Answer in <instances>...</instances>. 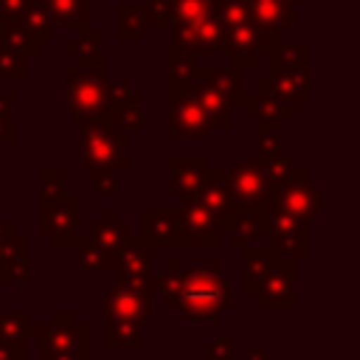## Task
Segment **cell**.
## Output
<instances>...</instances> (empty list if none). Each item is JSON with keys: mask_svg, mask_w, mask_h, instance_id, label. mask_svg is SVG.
Listing matches in <instances>:
<instances>
[{"mask_svg": "<svg viewBox=\"0 0 360 360\" xmlns=\"http://www.w3.org/2000/svg\"><path fill=\"white\" fill-rule=\"evenodd\" d=\"M160 298L186 323H219L233 309L231 276L228 270L219 273L217 259H202L191 270H180L177 281Z\"/></svg>", "mask_w": 360, "mask_h": 360, "instance_id": "6da1fadb", "label": "cell"}, {"mask_svg": "<svg viewBox=\"0 0 360 360\" xmlns=\"http://www.w3.org/2000/svg\"><path fill=\"white\" fill-rule=\"evenodd\" d=\"M42 360H93V329L76 309H53L48 321L34 323Z\"/></svg>", "mask_w": 360, "mask_h": 360, "instance_id": "7a4b0ae2", "label": "cell"}, {"mask_svg": "<svg viewBox=\"0 0 360 360\" xmlns=\"http://www.w3.org/2000/svg\"><path fill=\"white\" fill-rule=\"evenodd\" d=\"M79 132H76V149L82 158V166L87 172L93 169H112V172H127L129 158H127V143L129 135L107 118H76Z\"/></svg>", "mask_w": 360, "mask_h": 360, "instance_id": "3957f363", "label": "cell"}, {"mask_svg": "<svg viewBox=\"0 0 360 360\" xmlns=\"http://www.w3.org/2000/svg\"><path fill=\"white\" fill-rule=\"evenodd\" d=\"M107 76L104 68H65V110L73 118H107L110 121V101H107Z\"/></svg>", "mask_w": 360, "mask_h": 360, "instance_id": "277c9868", "label": "cell"}, {"mask_svg": "<svg viewBox=\"0 0 360 360\" xmlns=\"http://www.w3.org/2000/svg\"><path fill=\"white\" fill-rule=\"evenodd\" d=\"M169 143H180V141H205L211 132H217V124L211 118V112L202 107V101L194 96V90L186 93H169Z\"/></svg>", "mask_w": 360, "mask_h": 360, "instance_id": "5b68a950", "label": "cell"}, {"mask_svg": "<svg viewBox=\"0 0 360 360\" xmlns=\"http://www.w3.org/2000/svg\"><path fill=\"white\" fill-rule=\"evenodd\" d=\"M225 180L231 188V200L236 208H248V211H264L270 202V180L267 172L262 166L259 158H239L233 163H228Z\"/></svg>", "mask_w": 360, "mask_h": 360, "instance_id": "8992f818", "label": "cell"}, {"mask_svg": "<svg viewBox=\"0 0 360 360\" xmlns=\"http://www.w3.org/2000/svg\"><path fill=\"white\" fill-rule=\"evenodd\" d=\"M270 202L278 205L281 211L309 222V225L321 214V191H318V186L307 169H292L290 177L273 183L270 186Z\"/></svg>", "mask_w": 360, "mask_h": 360, "instance_id": "52a82bcc", "label": "cell"}, {"mask_svg": "<svg viewBox=\"0 0 360 360\" xmlns=\"http://www.w3.org/2000/svg\"><path fill=\"white\" fill-rule=\"evenodd\" d=\"M239 107H242V115H245L248 121H253L259 132H264V129L281 132L284 124L298 115V107L290 104V101H284V98L276 93V87L270 84V79H259L256 87L242 96Z\"/></svg>", "mask_w": 360, "mask_h": 360, "instance_id": "ba28073f", "label": "cell"}, {"mask_svg": "<svg viewBox=\"0 0 360 360\" xmlns=\"http://www.w3.org/2000/svg\"><path fill=\"white\" fill-rule=\"evenodd\" d=\"M264 236H270V245L295 262H304L309 256V222L281 211L278 205L267 202L264 208Z\"/></svg>", "mask_w": 360, "mask_h": 360, "instance_id": "9c48e42d", "label": "cell"}, {"mask_svg": "<svg viewBox=\"0 0 360 360\" xmlns=\"http://www.w3.org/2000/svg\"><path fill=\"white\" fill-rule=\"evenodd\" d=\"M253 301H256V307L262 312H292L295 304H298V270H295V259L278 256V262L273 264V270L262 281V287L253 295Z\"/></svg>", "mask_w": 360, "mask_h": 360, "instance_id": "30bf717a", "label": "cell"}, {"mask_svg": "<svg viewBox=\"0 0 360 360\" xmlns=\"http://www.w3.org/2000/svg\"><path fill=\"white\" fill-rule=\"evenodd\" d=\"M39 231L56 248H73L79 236V197L65 191L51 202H39Z\"/></svg>", "mask_w": 360, "mask_h": 360, "instance_id": "8fae6325", "label": "cell"}, {"mask_svg": "<svg viewBox=\"0 0 360 360\" xmlns=\"http://www.w3.org/2000/svg\"><path fill=\"white\" fill-rule=\"evenodd\" d=\"M172 39L188 53H225V31L214 14L172 22Z\"/></svg>", "mask_w": 360, "mask_h": 360, "instance_id": "7c38bea8", "label": "cell"}, {"mask_svg": "<svg viewBox=\"0 0 360 360\" xmlns=\"http://www.w3.org/2000/svg\"><path fill=\"white\" fill-rule=\"evenodd\" d=\"M152 298H155V292L141 290V287L112 276V284L107 287L101 307H104V312H112V315H121V318H129V321H138L141 326H146L152 321Z\"/></svg>", "mask_w": 360, "mask_h": 360, "instance_id": "4fadbf2b", "label": "cell"}, {"mask_svg": "<svg viewBox=\"0 0 360 360\" xmlns=\"http://www.w3.org/2000/svg\"><path fill=\"white\" fill-rule=\"evenodd\" d=\"M174 211H177V222H180L183 248H217L222 242L217 219L194 197H183Z\"/></svg>", "mask_w": 360, "mask_h": 360, "instance_id": "5bb4252c", "label": "cell"}, {"mask_svg": "<svg viewBox=\"0 0 360 360\" xmlns=\"http://www.w3.org/2000/svg\"><path fill=\"white\" fill-rule=\"evenodd\" d=\"M141 233L158 248H183V236H180V222H177V211L169 205H146L141 211Z\"/></svg>", "mask_w": 360, "mask_h": 360, "instance_id": "9a60e30c", "label": "cell"}, {"mask_svg": "<svg viewBox=\"0 0 360 360\" xmlns=\"http://www.w3.org/2000/svg\"><path fill=\"white\" fill-rule=\"evenodd\" d=\"M172 180L166 186L169 197H194V191L200 188L205 172H208V160L202 155H172L166 160Z\"/></svg>", "mask_w": 360, "mask_h": 360, "instance_id": "2e32d148", "label": "cell"}, {"mask_svg": "<svg viewBox=\"0 0 360 360\" xmlns=\"http://www.w3.org/2000/svg\"><path fill=\"white\" fill-rule=\"evenodd\" d=\"M219 233L228 236L231 245L245 248L253 245L264 236V211H248V208H231L222 219H219Z\"/></svg>", "mask_w": 360, "mask_h": 360, "instance_id": "e0dca14e", "label": "cell"}, {"mask_svg": "<svg viewBox=\"0 0 360 360\" xmlns=\"http://www.w3.org/2000/svg\"><path fill=\"white\" fill-rule=\"evenodd\" d=\"M295 3L292 0H248V11L253 17V22L264 31L273 34H290L298 25V14H295Z\"/></svg>", "mask_w": 360, "mask_h": 360, "instance_id": "ac0fdd59", "label": "cell"}, {"mask_svg": "<svg viewBox=\"0 0 360 360\" xmlns=\"http://www.w3.org/2000/svg\"><path fill=\"white\" fill-rule=\"evenodd\" d=\"M242 250H245V253H242V262H245L242 290H245V295H248V298H253V295L259 292L262 281L267 278V273L273 270V264L278 262V256H281V253H278L273 245H259V242L245 245Z\"/></svg>", "mask_w": 360, "mask_h": 360, "instance_id": "d6986e66", "label": "cell"}, {"mask_svg": "<svg viewBox=\"0 0 360 360\" xmlns=\"http://www.w3.org/2000/svg\"><path fill=\"white\" fill-rule=\"evenodd\" d=\"M152 259H155V245L143 233H129L127 242L112 256V273H121V276L146 273L152 270Z\"/></svg>", "mask_w": 360, "mask_h": 360, "instance_id": "ffe728a7", "label": "cell"}, {"mask_svg": "<svg viewBox=\"0 0 360 360\" xmlns=\"http://www.w3.org/2000/svg\"><path fill=\"white\" fill-rule=\"evenodd\" d=\"M194 200H197V202L217 219V225H219V219L233 208L225 172H222V169H208L205 177H202V183H200V188L194 191Z\"/></svg>", "mask_w": 360, "mask_h": 360, "instance_id": "44dd1931", "label": "cell"}, {"mask_svg": "<svg viewBox=\"0 0 360 360\" xmlns=\"http://www.w3.org/2000/svg\"><path fill=\"white\" fill-rule=\"evenodd\" d=\"M48 20L62 28H70V31H82L90 25V17H93V0H39Z\"/></svg>", "mask_w": 360, "mask_h": 360, "instance_id": "7402d4cb", "label": "cell"}, {"mask_svg": "<svg viewBox=\"0 0 360 360\" xmlns=\"http://www.w3.org/2000/svg\"><path fill=\"white\" fill-rule=\"evenodd\" d=\"M194 70H197L194 53H188L186 48H180L172 39L169 48H166V84H169V93L191 90L194 87Z\"/></svg>", "mask_w": 360, "mask_h": 360, "instance_id": "603a6c76", "label": "cell"}, {"mask_svg": "<svg viewBox=\"0 0 360 360\" xmlns=\"http://www.w3.org/2000/svg\"><path fill=\"white\" fill-rule=\"evenodd\" d=\"M194 82H208V84H214L217 90H222L231 101H233V107H239V101H242V96L248 93V87H245V70H239V68H233V65H228V68H217V65H197V70H194Z\"/></svg>", "mask_w": 360, "mask_h": 360, "instance_id": "cb8c5ba5", "label": "cell"}, {"mask_svg": "<svg viewBox=\"0 0 360 360\" xmlns=\"http://www.w3.org/2000/svg\"><path fill=\"white\" fill-rule=\"evenodd\" d=\"M143 329L138 321H129V318H121V315H112V312H104V323H101V343L104 349H118V346H127V349H143Z\"/></svg>", "mask_w": 360, "mask_h": 360, "instance_id": "d4e9b609", "label": "cell"}, {"mask_svg": "<svg viewBox=\"0 0 360 360\" xmlns=\"http://www.w3.org/2000/svg\"><path fill=\"white\" fill-rule=\"evenodd\" d=\"M101 42H104V31L101 28H82L76 31L73 39L65 42V53L76 59V65L82 68H104V53H101Z\"/></svg>", "mask_w": 360, "mask_h": 360, "instance_id": "484cf974", "label": "cell"}, {"mask_svg": "<svg viewBox=\"0 0 360 360\" xmlns=\"http://www.w3.org/2000/svg\"><path fill=\"white\" fill-rule=\"evenodd\" d=\"M87 233H90L101 248H107V250L115 256V250L127 242V236L132 233V228H129V222H124V219L118 217V208H115V205H107L104 214L90 222V231H87Z\"/></svg>", "mask_w": 360, "mask_h": 360, "instance_id": "4316f807", "label": "cell"}, {"mask_svg": "<svg viewBox=\"0 0 360 360\" xmlns=\"http://www.w3.org/2000/svg\"><path fill=\"white\" fill-rule=\"evenodd\" d=\"M270 84L276 87V93L295 104L304 107L309 101V70L307 68H290V70H270Z\"/></svg>", "mask_w": 360, "mask_h": 360, "instance_id": "83f0119b", "label": "cell"}, {"mask_svg": "<svg viewBox=\"0 0 360 360\" xmlns=\"http://www.w3.org/2000/svg\"><path fill=\"white\" fill-rule=\"evenodd\" d=\"M194 96L202 101V107L211 112V118H214V124H217V132H231L233 129V118H231V110H233V101L222 93V90H217L214 84H208V82H194Z\"/></svg>", "mask_w": 360, "mask_h": 360, "instance_id": "f1b7e54d", "label": "cell"}, {"mask_svg": "<svg viewBox=\"0 0 360 360\" xmlns=\"http://www.w3.org/2000/svg\"><path fill=\"white\" fill-rule=\"evenodd\" d=\"M31 335H34V321L28 318L25 309L0 312V343L28 352V338Z\"/></svg>", "mask_w": 360, "mask_h": 360, "instance_id": "f546056e", "label": "cell"}, {"mask_svg": "<svg viewBox=\"0 0 360 360\" xmlns=\"http://www.w3.org/2000/svg\"><path fill=\"white\" fill-rule=\"evenodd\" d=\"M76 248H79L76 264L82 273H112V253L101 248L90 233H79Z\"/></svg>", "mask_w": 360, "mask_h": 360, "instance_id": "4dcf8cb0", "label": "cell"}, {"mask_svg": "<svg viewBox=\"0 0 360 360\" xmlns=\"http://www.w3.org/2000/svg\"><path fill=\"white\" fill-rule=\"evenodd\" d=\"M0 45L17 51V53H25V56H37L42 51V42L34 39L17 17H0Z\"/></svg>", "mask_w": 360, "mask_h": 360, "instance_id": "1f68e13d", "label": "cell"}, {"mask_svg": "<svg viewBox=\"0 0 360 360\" xmlns=\"http://www.w3.org/2000/svg\"><path fill=\"white\" fill-rule=\"evenodd\" d=\"M115 14H118L115 39H118V42H141L143 34H146V25H143V17H141L138 3L121 0V3L115 6Z\"/></svg>", "mask_w": 360, "mask_h": 360, "instance_id": "d6a6232c", "label": "cell"}, {"mask_svg": "<svg viewBox=\"0 0 360 360\" xmlns=\"http://www.w3.org/2000/svg\"><path fill=\"white\" fill-rule=\"evenodd\" d=\"M17 20H20V25H22L34 39H39L42 45L53 39V22L48 20V14H45V8H42L39 0H28L25 8L17 14Z\"/></svg>", "mask_w": 360, "mask_h": 360, "instance_id": "836d02e7", "label": "cell"}, {"mask_svg": "<svg viewBox=\"0 0 360 360\" xmlns=\"http://www.w3.org/2000/svg\"><path fill=\"white\" fill-rule=\"evenodd\" d=\"M309 62V45L304 39H295V42H287L281 39L276 45V51L270 53V68L273 70H290V68H307Z\"/></svg>", "mask_w": 360, "mask_h": 360, "instance_id": "e575fe53", "label": "cell"}, {"mask_svg": "<svg viewBox=\"0 0 360 360\" xmlns=\"http://www.w3.org/2000/svg\"><path fill=\"white\" fill-rule=\"evenodd\" d=\"M146 31H163L172 25V3L169 0H141L138 3Z\"/></svg>", "mask_w": 360, "mask_h": 360, "instance_id": "d590c367", "label": "cell"}, {"mask_svg": "<svg viewBox=\"0 0 360 360\" xmlns=\"http://www.w3.org/2000/svg\"><path fill=\"white\" fill-rule=\"evenodd\" d=\"M110 121H112V127L124 129L127 135H135L143 129V110H141V104L127 101V104H118L110 110Z\"/></svg>", "mask_w": 360, "mask_h": 360, "instance_id": "8d00e7d4", "label": "cell"}, {"mask_svg": "<svg viewBox=\"0 0 360 360\" xmlns=\"http://www.w3.org/2000/svg\"><path fill=\"white\" fill-rule=\"evenodd\" d=\"M0 281L6 287H20L28 281V245L20 248L3 267H0Z\"/></svg>", "mask_w": 360, "mask_h": 360, "instance_id": "74e56055", "label": "cell"}, {"mask_svg": "<svg viewBox=\"0 0 360 360\" xmlns=\"http://www.w3.org/2000/svg\"><path fill=\"white\" fill-rule=\"evenodd\" d=\"M0 79H17L25 82L28 79V56L17 53L6 45H0Z\"/></svg>", "mask_w": 360, "mask_h": 360, "instance_id": "f35d334b", "label": "cell"}, {"mask_svg": "<svg viewBox=\"0 0 360 360\" xmlns=\"http://www.w3.org/2000/svg\"><path fill=\"white\" fill-rule=\"evenodd\" d=\"M65 180H68L65 169H42L39 172V202H51V200L62 197L68 191Z\"/></svg>", "mask_w": 360, "mask_h": 360, "instance_id": "ab89813d", "label": "cell"}, {"mask_svg": "<svg viewBox=\"0 0 360 360\" xmlns=\"http://www.w3.org/2000/svg\"><path fill=\"white\" fill-rule=\"evenodd\" d=\"M25 245H28V236L20 233L11 219H3V228H0V267Z\"/></svg>", "mask_w": 360, "mask_h": 360, "instance_id": "60d3db41", "label": "cell"}, {"mask_svg": "<svg viewBox=\"0 0 360 360\" xmlns=\"http://www.w3.org/2000/svg\"><path fill=\"white\" fill-rule=\"evenodd\" d=\"M169 3H172V22L205 17L211 14V6H214V0H169Z\"/></svg>", "mask_w": 360, "mask_h": 360, "instance_id": "b9f144b4", "label": "cell"}, {"mask_svg": "<svg viewBox=\"0 0 360 360\" xmlns=\"http://www.w3.org/2000/svg\"><path fill=\"white\" fill-rule=\"evenodd\" d=\"M107 90V101H110V110L118 107V104H127V101H135V104H143V96L138 90H132L124 79H107L104 84Z\"/></svg>", "mask_w": 360, "mask_h": 360, "instance_id": "7bdbcfd3", "label": "cell"}, {"mask_svg": "<svg viewBox=\"0 0 360 360\" xmlns=\"http://www.w3.org/2000/svg\"><path fill=\"white\" fill-rule=\"evenodd\" d=\"M259 160H262V158H259ZM262 166H264V172H267L270 186H273V183H278V180H284V177H290V172L295 169V166H292V158H290V155H284V152H276L273 158H264V160H262Z\"/></svg>", "mask_w": 360, "mask_h": 360, "instance_id": "ee69618b", "label": "cell"}, {"mask_svg": "<svg viewBox=\"0 0 360 360\" xmlns=\"http://www.w3.org/2000/svg\"><path fill=\"white\" fill-rule=\"evenodd\" d=\"M90 183H93V191L98 197H110L118 188V172H112V169H93L90 172Z\"/></svg>", "mask_w": 360, "mask_h": 360, "instance_id": "f6af8a7d", "label": "cell"}, {"mask_svg": "<svg viewBox=\"0 0 360 360\" xmlns=\"http://www.w3.org/2000/svg\"><path fill=\"white\" fill-rule=\"evenodd\" d=\"M205 360H233V338L217 335L205 343Z\"/></svg>", "mask_w": 360, "mask_h": 360, "instance_id": "bcb514c9", "label": "cell"}, {"mask_svg": "<svg viewBox=\"0 0 360 360\" xmlns=\"http://www.w3.org/2000/svg\"><path fill=\"white\" fill-rule=\"evenodd\" d=\"M276 152H281V132H273V129H264L259 132V141H256V158H273Z\"/></svg>", "mask_w": 360, "mask_h": 360, "instance_id": "7dc6e473", "label": "cell"}, {"mask_svg": "<svg viewBox=\"0 0 360 360\" xmlns=\"http://www.w3.org/2000/svg\"><path fill=\"white\" fill-rule=\"evenodd\" d=\"M17 141V127H14V118L11 115H0V143H14Z\"/></svg>", "mask_w": 360, "mask_h": 360, "instance_id": "c3c4849f", "label": "cell"}, {"mask_svg": "<svg viewBox=\"0 0 360 360\" xmlns=\"http://www.w3.org/2000/svg\"><path fill=\"white\" fill-rule=\"evenodd\" d=\"M28 0H0V17H17Z\"/></svg>", "mask_w": 360, "mask_h": 360, "instance_id": "681fc988", "label": "cell"}, {"mask_svg": "<svg viewBox=\"0 0 360 360\" xmlns=\"http://www.w3.org/2000/svg\"><path fill=\"white\" fill-rule=\"evenodd\" d=\"M0 360H28L25 349H11L6 343H0Z\"/></svg>", "mask_w": 360, "mask_h": 360, "instance_id": "f907efd6", "label": "cell"}, {"mask_svg": "<svg viewBox=\"0 0 360 360\" xmlns=\"http://www.w3.org/2000/svg\"><path fill=\"white\" fill-rule=\"evenodd\" d=\"M14 104H17V96L8 93V90H3V93H0V115H11Z\"/></svg>", "mask_w": 360, "mask_h": 360, "instance_id": "816d5d0a", "label": "cell"}, {"mask_svg": "<svg viewBox=\"0 0 360 360\" xmlns=\"http://www.w3.org/2000/svg\"><path fill=\"white\" fill-rule=\"evenodd\" d=\"M242 360H270V354H267L264 349L250 346V349H245V352H242Z\"/></svg>", "mask_w": 360, "mask_h": 360, "instance_id": "f5cc1de1", "label": "cell"}, {"mask_svg": "<svg viewBox=\"0 0 360 360\" xmlns=\"http://www.w3.org/2000/svg\"><path fill=\"white\" fill-rule=\"evenodd\" d=\"M0 312H3V301H0Z\"/></svg>", "mask_w": 360, "mask_h": 360, "instance_id": "db71d44e", "label": "cell"}, {"mask_svg": "<svg viewBox=\"0 0 360 360\" xmlns=\"http://www.w3.org/2000/svg\"><path fill=\"white\" fill-rule=\"evenodd\" d=\"M0 217H3V211H0Z\"/></svg>", "mask_w": 360, "mask_h": 360, "instance_id": "11a10c76", "label": "cell"}]
</instances>
